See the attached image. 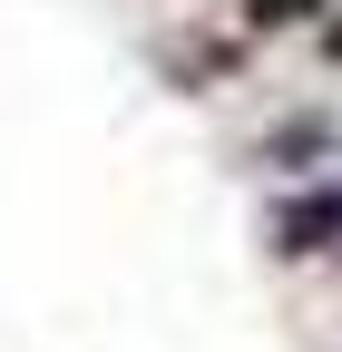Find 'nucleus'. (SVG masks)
<instances>
[{"mask_svg":"<svg viewBox=\"0 0 342 352\" xmlns=\"http://www.w3.org/2000/svg\"><path fill=\"white\" fill-rule=\"evenodd\" d=\"M313 10H323V0H244V30H293Z\"/></svg>","mask_w":342,"mask_h":352,"instance_id":"obj_2","label":"nucleus"},{"mask_svg":"<svg viewBox=\"0 0 342 352\" xmlns=\"http://www.w3.org/2000/svg\"><path fill=\"white\" fill-rule=\"evenodd\" d=\"M313 147H323V118H293V127H274L264 166H284V157H313Z\"/></svg>","mask_w":342,"mask_h":352,"instance_id":"obj_3","label":"nucleus"},{"mask_svg":"<svg viewBox=\"0 0 342 352\" xmlns=\"http://www.w3.org/2000/svg\"><path fill=\"white\" fill-rule=\"evenodd\" d=\"M323 50H332V59H342V20H323Z\"/></svg>","mask_w":342,"mask_h":352,"instance_id":"obj_4","label":"nucleus"},{"mask_svg":"<svg viewBox=\"0 0 342 352\" xmlns=\"http://www.w3.org/2000/svg\"><path fill=\"white\" fill-rule=\"evenodd\" d=\"M274 254H284V264L342 254V176H323V186H304V196L274 206Z\"/></svg>","mask_w":342,"mask_h":352,"instance_id":"obj_1","label":"nucleus"}]
</instances>
